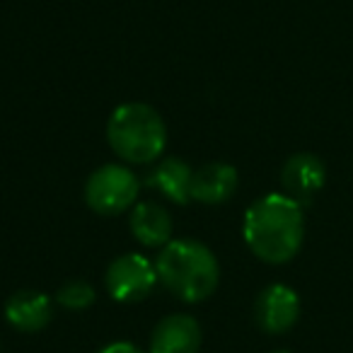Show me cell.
I'll list each match as a JSON object with an SVG mask.
<instances>
[{"label": "cell", "instance_id": "cell-1", "mask_svg": "<svg viewBox=\"0 0 353 353\" xmlns=\"http://www.w3.org/2000/svg\"><path fill=\"white\" fill-rule=\"evenodd\" d=\"M245 242L266 264H285L303 247V206L285 194H266L245 213Z\"/></svg>", "mask_w": 353, "mask_h": 353}, {"label": "cell", "instance_id": "cell-2", "mask_svg": "<svg viewBox=\"0 0 353 353\" xmlns=\"http://www.w3.org/2000/svg\"><path fill=\"white\" fill-rule=\"evenodd\" d=\"M157 281L184 303H201L218 288L221 266L211 250L196 240H172L155 261Z\"/></svg>", "mask_w": 353, "mask_h": 353}, {"label": "cell", "instance_id": "cell-3", "mask_svg": "<svg viewBox=\"0 0 353 353\" xmlns=\"http://www.w3.org/2000/svg\"><path fill=\"white\" fill-rule=\"evenodd\" d=\"M107 141L121 160L131 165H148L165 152L167 126L152 107L143 102H126L109 117Z\"/></svg>", "mask_w": 353, "mask_h": 353}, {"label": "cell", "instance_id": "cell-4", "mask_svg": "<svg viewBox=\"0 0 353 353\" xmlns=\"http://www.w3.org/2000/svg\"><path fill=\"white\" fill-rule=\"evenodd\" d=\"M136 174L123 165H102L85 182V201L99 216H119L138 199Z\"/></svg>", "mask_w": 353, "mask_h": 353}, {"label": "cell", "instance_id": "cell-5", "mask_svg": "<svg viewBox=\"0 0 353 353\" xmlns=\"http://www.w3.org/2000/svg\"><path fill=\"white\" fill-rule=\"evenodd\" d=\"M107 290L119 303H138L148 298L157 283V271L143 254H121L109 264L104 276Z\"/></svg>", "mask_w": 353, "mask_h": 353}, {"label": "cell", "instance_id": "cell-6", "mask_svg": "<svg viewBox=\"0 0 353 353\" xmlns=\"http://www.w3.org/2000/svg\"><path fill=\"white\" fill-rule=\"evenodd\" d=\"M254 317L264 332L283 334L298 322L300 317V298L290 285L271 283L259 293L254 305Z\"/></svg>", "mask_w": 353, "mask_h": 353}, {"label": "cell", "instance_id": "cell-7", "mask_svg": "<svg viewBox=\"0 0 353 353\" xmlns=\"http://www.w3.org/2000/svg\"><path fill=\"white\" fill-rule=\"evenodd\" d=\"M324 179H327L324 162L312 152H295L285 160L281 170V184H283L285 196L295 199L300 206L307 203L324 187Z\"/></svg>", "mask_w": 353, "mask_h": 353}, {"label": "cell", "instance_id": "cell-8", "mask_svg": "<svg viewBox=\"0 0 353 353\" xmlns=\"http://www.w3.org/2000/svg\"><path fill=\"white\" fill-rule=\"evenodd\" d=\"M201 327L192 314H170L160 319L150 336V353H199Z\"/></svg>", "mask_w": 353, "mask_h": 353}, {"label": "cell", "instance_id": "cell-9", "mask_svg": "<svg viewBox=\"0 0 353 353\" xmlns=\"http://www.w3.org/2000/svg\"><path fill=\"white\" fill-rule=\"evenodd\" d=\"M54 317V303L39 290H17L6 303V319L25 334L41 332Z\"/></svg>", "mask_w": 353, "mask_h": 353}, {"label": "cell", "instance_id": "cell-10", "mask_svg": "<svg viewBox=\"0 0 353 353\" xmlns=\"http://www.w3.org/2000/svg\"><path fill=\"white\" fill-rule=\"evenodd\" d=\"M237 170L225 162H208L192 176V199L201 203H223L237 192Z\"/></svg>", "mask_w": 353, "mask_h": 353}, {"label": "cell", "instance_id": "cell-11", "mask_svg": "<svg viewBox=\"0 0 353 353\" xmlns=\"http://www.w3.org/2000/svg\"><path fill=\"white\" fill-rule=\"evenodd\" d=\"M192 176H194L192 167L184 160H179V157H165L148 174L145 184L148 187H155L157 192H162L170 201L187 203L192 199Z\"/></svg>", "mask_w": 353, "mask_h": 353}, {"label": "cell", "instance_id": "cell-12", "mask_svg": "<svg viewBox=\"0 0 353 353\" xmlns=\"http://www.w3.org/2000/svg\"><path fill=\"white\" fill-rule=\"evenodd\" d=\"M131 230L145 247H165L172 242V218L160 203H136L131 213Z\"/></svg>", "mask_w": 353, "mask_h": 353}, {"label": "cell", "instance_id": "cell-13", "mask_svg": "<svg viewBox=\"0 0 353 353\" xmlns=\"http://www.w3.org/2000/svg\"><path fill=\"white\" fill-rule=\"evenodd\" d=\"M56 300L68 310H88L94 303V288L88 281H68L65 285H61Z\"/></svg>", "mask_w": 353, "mask_h": 353}, {"label": "cell", "instance_id": "cell-14", "mask_svg": "<svg viewBox=\"0 0 353 353\" xmlns=\"http://www.w3.org/2000/svg\"><path fill=\"white\" fill-rule=\"evenodd\" d=\"M99 353H145V351H141V348L133 346V343H128V341H117V343L104 346Z\"/></svg>", "mask_w": 353, "mask_h": 353}, {"label": "cell", "instance_id": "cell-15", "mask_svg": "<svg viewBox=\"0 0 353 353\" xmlns=\"http://www.w3.org/2000/svg\"><path fill=\"white\" fill-rule=\"evenodd\" d=\"M276 353H288V351H276Z\"/></svg>", "mask_w": 353, "mask_h": 353}]
</instances>
